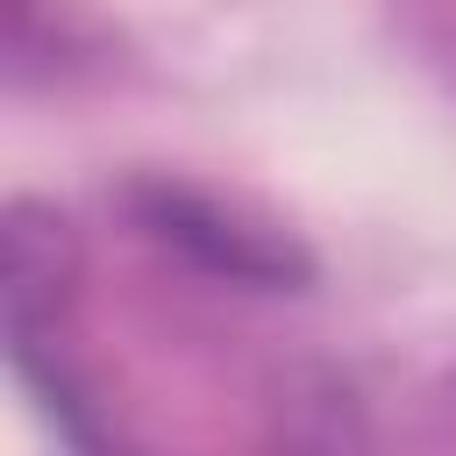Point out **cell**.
<instances>
[{
	"instance_id": "obj_1",
	"label": "cell",
	"mask_w": 456,
	"mask_h": 456,
	"mask_svg": "<svg viewBox=\"0 0 456 456\" xmlns=\"http://www.w3.org/2000/svg\"><path fill=\"white\" fill-rule=\"evenodd\" d=\"M128 214L157 249H171L178 264H192L207 278L256 285V292H292V285L314 278V264L285 235L249 228L242 214H228V207H214L185 185H128Z\"/></svg>"
},
{
	"instance_id": "obj_2",
	"label": "cell",
	"mask_w": 456,
	"mask_h": 456,
	"mask_svg": "<svg viewBox=\"0 0 456 456\" xmlns=\"http://www.w3.org/2000/svg\"><path fill=\"white\" fill-rule=\"evenodd\" d=\"M86 249L64 207L50 200H7V228H0V285H7V335H43L71 292H78Z\"/></svg>"
},
{
	"instance_id": "obj_3",
	"label": "cell",
	"mask_w": 456,
	"mask_h": 456,
	"mask_svg": "<svg viewBox=\"0 0 456 456\" xmlns=\"http://www.w3.org/2000/svg\"><path fill=\"white\" fill-rule=\"evenodd\" d=\"M278 435L299 442V449H356L363 442V420H356L349 385L342 378H285Z\"/></svg>"
}]
</instances>
